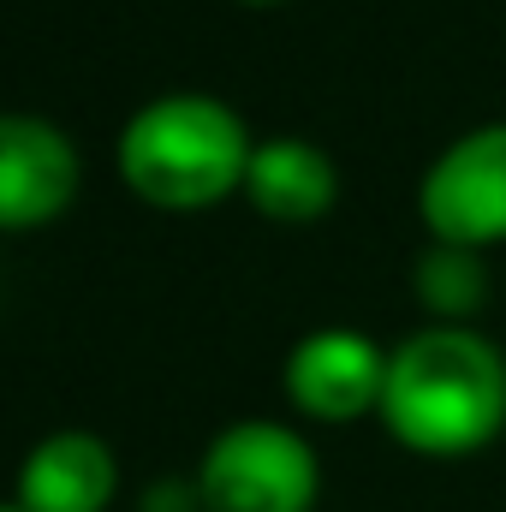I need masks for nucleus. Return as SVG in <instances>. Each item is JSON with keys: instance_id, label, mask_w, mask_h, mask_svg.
<instances>
[{"instance_id": "3", "label": "nucleus", "mask_w": 506, "mask_h": 512, "mask_svg": "<svg viewBox=\"0 0 506 512\" xmlns=\"http://www.w3.org/2000/svg\"><path fill=\"white\" fill-rule=\"evenodd\" d=\"M322 495V465L310 441L274 417L227 423L197 465L203 512H310Z\"/></svg>"}, {"instance_id": "2", "label": "nucleus", "mask_w": 506, "mask_h": 512, "mask_svg": "<svg viewBox=\"0 0 506 512\" xmlns=\"http://www.w3.org/2000/svg\"><path fill=\"white\" fill-rule=\"evenodd\" d=\"M251 149L256 137L239 120V108L203 90H167L126 120L114 161L126 191L143 197L149 209L197 215L245 191Z\"/></svg>"}, {"instance_id": "9", "label": "nucleus", "mask_w": 506, "mask_h": 512, "mask_svg": "<svg viewBox=\"0 0 506 512\" xmlns=\"http://www.w3.org/2000/svg\"><path fill=\"white\" fill-rule=\"evenodd\" d=\"M411 292H417L429 322L471 328V316L489 304V251L429 239L423 256H417V268H411Z\"/></svg>"}, {"instance_id": "10", "label": "nucleus", "mask_w": 506, "mask_h": 512, "mask_svg": "<svg viewBox=\"0 0 506 512\" xmlns=\"http://www.w3.org/2000/svg\"><path fill=\"white\" fill-rule=\"evenodd\" d=\"M239 6H286V0H239Z\"/></svg>"}, {"instance_id": "11", "label": "nucleus", "mask_w": 506, "mask_h": 512, "mask_svg": "<svg viewBox=\"0 0 506 512\" xmlns=\"http://www.w3.org/2000/svg\"><path fill=\"white\" fill-rule=\"evenodd\" d=\"M0 512H24V507H18V501H12V507H0Z\"/></svg>"}, {"instance_id": "6", "label": "nucleus", "mask_w": 506, "mask_h": 512, "mask_svg": "<svg viewBox=\"0 0 506 512\" xmlns=\"http://www.w3.org/2000/svg\"><path fill=\"white\" fill-rule=\"evenodd\" d=\"M286 399L316 423H358L381 411L387 352L358 328H310L286 352Z\"/></svg>"}, {"instance_id": "8", "label": "nucleus", "mask_w": 506, "mask_h": 512, "mask_svg": "<svg viewBox=\"0 0 506 512\" xmlns=\"http://www.w3.org/2000/svg\"><path fill=\"white\" fill-rule=\"evenodd\" d=\"M239 197L274 227H310V221H322L340 203V167L310 137H292V131L256 137Z\"/></svg>"}, {"instance_id": "7", "label": "nucleus", "mask_w": 506, "mask_h": 512, "mask_svg": "<svg viewBox=\"0 0 506 512\" xmlns=\"http://www.w3.org/2000/svg\"><path fill=\"white\" fill-rule=\"evenodd\" d=\"M114 495H120V459L90 429H54L18 465L24 512H108Z\"/></svg>"}, {"instance_id": "5", "label": "nucleus", "mask_w": 506, "mask_h": 512, "mask_svg": "<svg viewBox=\"0 0 506 512\" xmlns=\"http://www.w3.org/2000/svg\"><path fill=\"white\" fill-rule=\"evenodd\" d=\"M84 161L42 114H0V233H36L78 203Z\"/></svg>"}, {"instance_id": "4", "label": "nucleus", "mask_w": 506, "mask_h": 512, "mask_svg": "<svg viewBox=\"0 0 506 512\" xmlns=\"http://www.w3.org/2000/svg\"><path fill=\"white\" fill-rule=\"evenodd\" d=\"M417 221L441 245H506V120L459 131L417 179Z\"/></svg>"}, {"instance_id": "1", "label": "nucleus", "mask_w": 506, "mask_h": 512, "mask_svg": "<svg viewBox=\"0 0 506 512\" xmlns=\"http://www.w3.org/2000/svg\"><path fill=\"white\" fill-rule=\"evenodd\" d=\"M381 423L405 453L465 459L506 429V352L453 322H429L387 352Z\"/></svg>"}]
</instances>
